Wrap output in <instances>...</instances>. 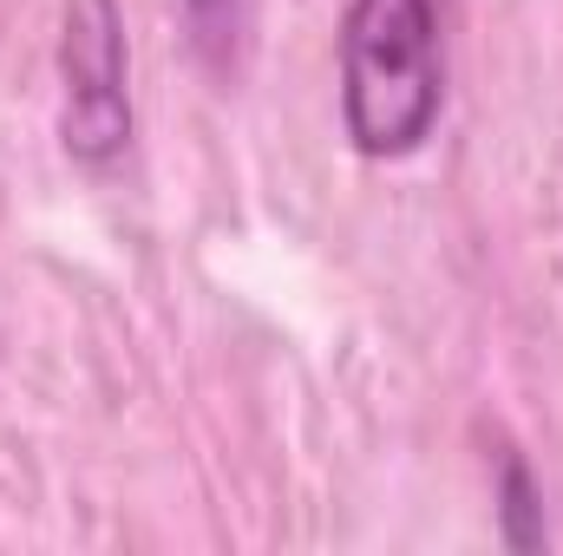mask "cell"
Segmentation results:
<instances>
[{
  "label": "cell",
  "mask_w": 563,
  "mask_h": 556,
  "mask_svg": "<svg viewBox=\"0 0 563 556\" xmlns=\"http://www.w3.org/2000/svg\"><path fill=\"white\" fill-rule=\"evenodd\" d=\"M184 7H190L197 20H217V13H230V0H184Z\"/></svg>",
  "instance_id": "277c9868"
},
{
  "label": "cell",
  "mask_w": 563,
  "mask_h": 556,
  "mask_svg": "<svg viewBox=\"0 0 563 556\" xmlns=\"http://www.w3.org/2000/svg\"><path fill=\"white\" fill-rule=\"evenodd\" d=\"M445 105L439 7L347 0L341 20V125L361 157H407L432 138Z\"/></svg>",
  "instance_id": "6da1fadb"
},
{
  "label": "cell",
  "mask_w": 563,
  "mask_h": 556,
  "mask_svg": "<svg viewBox=\"0 0 563 556\" xmlns=\"http://www.w3.org/2000/svg\"><path fill=\"white\" fill-rule=\"evenodd\" d=\"M59 144L79 164H112L132 144L125 92V13L119 0H66L59 20Z\"/></svg>",
  "instance_id": "7a4b0ae2"
},
{
  "label": "cell",
  "mask_w": 563,
  "mask_h": 556,
  "mask_svg": "<svg viewBox=\"0 0 563 556\" xmlns=\"http://www.w3.org/2000/svg\"><path fill=\"white\" fill-rule=\"evenodd\" d=\"M498 518H505V544H511V551H538V544H544L538 491H531V471H525L518 458H505V504H498Z\"/></svg>",
  "instance_id": "3957f363"
}]
</instances>
